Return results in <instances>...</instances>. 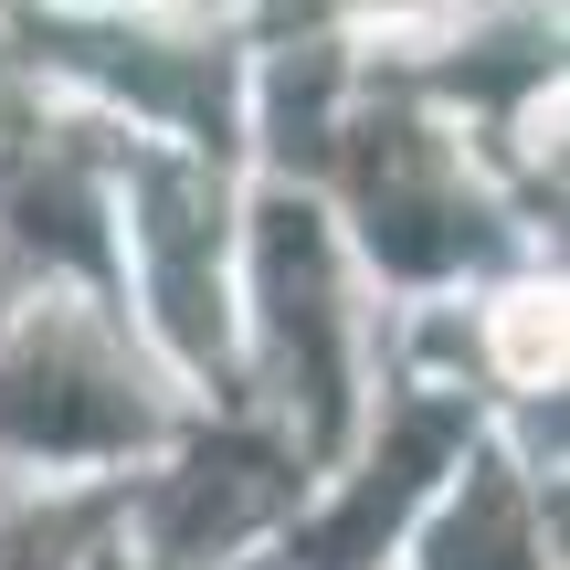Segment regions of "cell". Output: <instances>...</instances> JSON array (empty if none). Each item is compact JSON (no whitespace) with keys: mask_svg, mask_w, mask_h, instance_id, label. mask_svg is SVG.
I'll use <instances>...</instances> for the list:
<instances>
[{"mask_svg":"<svg viewBox=\"0 0 570 570\" xmlns=\"http://www.w3.org/2000/svg\"><path fill=\"white\" fill-rule=\"evenodd\" d=\"M0 423L42 433V444H117V433H138V402L85 381V370H63L53 348H32V360L0 381Z\"/></svg>","mask_w":570,"mask_h":570,"instance_id":"1","label":"cell"}]
</instances>
